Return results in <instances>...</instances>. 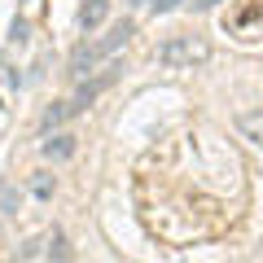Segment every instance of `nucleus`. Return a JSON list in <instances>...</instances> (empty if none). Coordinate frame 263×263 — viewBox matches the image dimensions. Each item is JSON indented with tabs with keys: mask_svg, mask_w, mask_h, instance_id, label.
<instances>
[{
	"mask_svg": "<svg viewBox=\"0 0 263 263\" xmlns=\"http://www.w3.org/2000/svg\"><path fill=\"white\" fill-rule=\"evenodd\" d=\"M237 132H241V141H250L263 154V110H241L237 114Z\"/></svg>",
	"mask_w": 263,
	"mask_h": 263,
	"instance_id": "nucleus-3",
	"label": "nucleus"
},
{
	"mask_svg": "<svg viewBox=\"0 0 263 263\" xmlns=\"http://www.w3.org/2000/svg\"><path fill=\"white\" fill-rule=\"evenodd\" d=\"M70 114H79V110H75V101H53V105L44 110V132H48V127H57V123H66Z\"/></svg>",
	"mask_w": 263,
	"mask_h": 263,
	"instance_id": "nucleus-6",
	"label": "nucleus"
},
{
	"mask_svg": "<svg viewBox=\"0 0 263 263\" xmlns=\"http://www.w3.org/2000/svg\"><path fill=\"white\" fill-rule=\"evenodd\" d=\"M154 13H171V9H180V0H145Z\"/></svg>",
	"mask_w": 263,
	"mask_h": 263,
	"instance_id": "nucleus-10",
	"label": "nucleus"
},
{
	"mask_svg": "<svg viewBox=\"0 0 263 263\" xmlns=\"http://www.w3.org/2000/svg\"><path fill=\"white\" fill-rule=\"evenodd\" d=\"M132 35H136V27H132L127 18H123V22H114V27L105 31L101 40H92V44H88V48H92V62H105V57H114V53H119V48L127 44Z\"/></svg>",
	"mask_w": 263,
	"mask_h": 263,
	"instance_id": "nucleus-2",
	"label": "nucleus"
},
{
	"mask_svg": "<svg viewBox=\"0 0 263 263\" xmlns=\"http://www.w3.org/2000/svg\"><path fill=\"white\" fill-rule=\"evenodd\" d=\"M53 189H57V180L48 176V171H40V176L31 180V193H35V197H53Z\"/></svg>",
	"mask_w": 263,
	"mask_h": 263,
	"instance_id": "nucleus-9",
	"label": "nucleus"
},
{
	"mask_svg": "<svg viewBox=\"0 0 263 263\" xmlns=\"http://www.w3.org/2000/svg\"><path fill=\"white\" fill-rule=\"evenodd\" d=\"M158 62L167 70H193V66L211 62V40L206 35H167L158 44Z\"/></svg>",
	"mask_w": 263,
	"mask_h": 263,
	"instance_id": "nucleus-1",
	"label": "nucleus"
},
{
	"mask_svg": "<svg viewBox=\"0 0 263 263\" xmlns=\"http://www.w3.org/2000/svg\"><path fill=\"white\" fill-rule=\"evenodd\" d=\"M18 206H22V189H13V184H0V211H5V215H13Z\"/></svg>",
	"mask_w": 263,
	"mask_h": 263,
	"instance_id": "nucleus-7",
	"label": "nucleus"
},
{
	"mask_svg": "<svg viewBox=\"0 0 263 263\" xmlns=\"http://www.w3.org/2000/svg\"><path fill=\"white\" fill-rule=\"evenodd\" d=\"M48 263H70V246H66L62 233H53V246H48Z\"/></svg>",
	"mask_w": 263,
	"mask_h": 263,
	"instance_id": "nucleus-8",
	"label": "nucleus"
},
{
	"mask_svg": "<svg viewBox=\"0 0 263 263\" xmlns=\"http://www.w3.org/2000/svg\"><path fill=\"white\" fill-rule=\"evenodd\" d=\"M105 18H110V0H84V9H79V27H84L88 35H92Z\"/></svg>",
	"mask_w": 263,
	"mask_h": 263,
	"instance_id": "nucleus-4",
	"label": "nucleus"
},
{
	"mask_svg": "<svg viewBox=\"0 0 263 263\" xmlns=\"http://www.w3.org/2000/svg\"><path fill=\"white\" fill-rule=\"evenodd\" d=\"M70 154H75V136H70V132H57V136L44 141V158L62 162V158H70Z\"/></svg>",
	"mask_w": 263,
	"mask_h": 263,
	"instance_id": "nucleus-5",
	"label": "nucleus"
},
{
	"mask_svg": "<svg viewBox=\"0 0 263 263\" xmlns=\"http://www.w3.org/2000/svg\"><path fill=\"white\" fill-rule=\"evenodd\" d=\"M215 5H219V0H193V9H197V13H206V9H215Z\"/></svg>",
	"mask_w": 263,
	"mask_h": 263,
	"instance_id": "nucleus-11",
	"label": "nucleus"
}]
</instances>
